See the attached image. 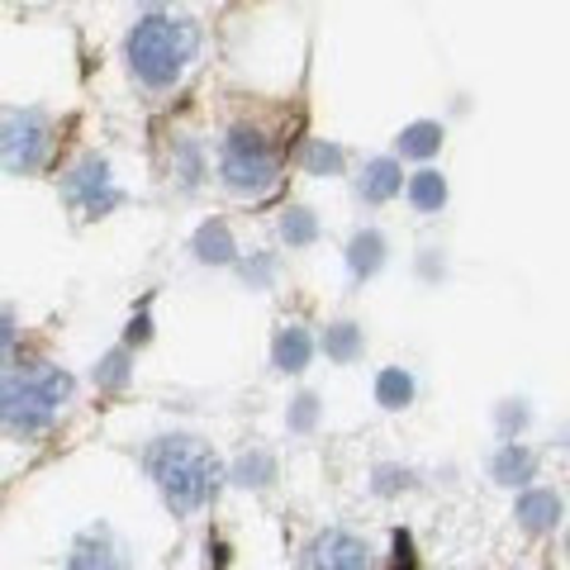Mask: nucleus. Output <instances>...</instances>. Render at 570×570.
<instances>
[{
	"mask_svg": "<svg viewBox=\"0 0 570 570\" xmlns=\"http://www.w3.org/2000/svg\"><path fill=\"white\" fill-rule=\"evenodd\" d=\"M148 475L153 485L163 490V499L171 504V513H195L205 509L224 485V466L200 438H157L148 448Z\"/></svg>",
	"mask_w": 570,
	"mask_h": 570,
	"instance_id": "1",
	"label": "nucleus"
},
{
	"mask_svg": "<svg viewBox=\"0 0 570 570\" xmlns=\"http://www.w3.org/2000/svg\"><path fill=\"white\" fill-rule=\"evenodd\" d=\"M71 400V376L58 366H20L0 376V428L33 438L58 423Z\"/></svg>",
	"mask_w": 570,
	"mask_h": 570,
	"instance_id": "2",
	"label": "nucleus"
},
{
	"mask_svg": "<svg viewBox=\"0 0 570 570\" xmlns=\"http://www.w3.org/2000/svg\"><path fill=\"white\" fill-rule=\"evenodd\" d=\"M195 24L186 20H171V14H148V20H138L129 29V43H124V52H129V67L134 77L142 86H176L181 81V71L190 67L195 58Z\"/></svg>",
	"mask_w": 570,
	"mask_h": 570,
	"instance_id": "3",
	"label": "nucleus"
},
{
	"mask_svg": "<svg viewBox=\"0 0 570 570\" xmlns=\"http://www.w3.org/2000/svg\"><path fill=\"white\" fill-rule=\"evenodd\" d=\"M219 171L224 181L243 190V195H262L281 181V163L257 129H234L224 138V153H219Z\"/></svg>",
	"mask_w": 570,
	"mask_h": 570,
	"instance_id": "4",
	"label": "nucleus"
},
{
	"mask_svg": "<svg viewBox=\"0 0 570 570\" xmlns=\"http://www.w3.org/2000/svg\"><path fill=\"white\" fill-rule=\"evenodd\" d=\"M48 148H52V134H48V119L39 110H20L6 119V134H0V163L10 171H39L48 163Z\"/></svg>",
	"mask_w": 570,
	"mask_h": 570,
	"instance_id": "5",
	"label": "nucleus"
},
{
	"mask_svg": "<svg viewBox=\"0 0 570 570\" xmlns=\"http://www.w3.org/2000/svg\"><path fill=\"white\" fill-rule=\"evenodd\" d=\"M305 570H371V551L362 538L352 532L333 528V532H318L309 557H305Z\"/></svg>",
	"mask_w": 570,
	"mask_h": 570,
	"instance_id": "6",
	"label": "nucleus"
},
{
	"mask_svg": "<svg viewBox=\"0 0 570 570\" xmlns=\"http://www.w3.org/2000/svg\"><path fill=\"white\" fill-rule=\"evenodd\" d=\"M71 200H77L86 214H110L124 205V195L110 181V167H105L100 157H86V163L71 171Z\"/></svg>",
	"mask_w": 570,
	"mask_h": 570,
	"instance_id": "7",
	"label": "nucleus"
},
{
	"mask_svg": "<svg viewBox=\"0 0 570 570\" xmlns=\"http://www.w3.org/2000/svg\"><path fill=\"white\" fill-rule=\"evenodd\" d=\"M67 570H129V557H124V547L115 542L110 528H91L71 542Z\"/></svg>",
	"mask_w": 570,
	"mask_h": 570,
	"instance_id": "8",
	"label": "nucleus"
},
{
	"mask_svg": "<svg viewBox=\"0 0 570 570\" xmlns=\"http://www.w3.org/2000/svg\"><path fill=\"white\" fill-rule=\"evenodd\" d=\"M400 186H404L400 163H390V157H376V163H366V171H362V200H366V205L395 200Z\"/></svg>",
	"mask_w": 570,
	"mask_h": 570,
	"instance_id": "9",
	"label": "nucleus"
},
{
	"mask_svg": "<svg viewBox=\"0 0 570 570\" xmlns=\"http://www.w3.org/2000/svg\"><path fill=\"white\" fill-rule=\"evenodd\" d=\"M519 523L528 532H547V528H557L561 523V499L551 494V490H528L519 499Z\"/></svg>",
	"mask_w": 570,
	"mask_h": 570,
	"instance_id": "10",
	"label": "nucleus"
},
{
	"mask_svg": "<svg viewBox=\"0 0 570 570\" xmlns=\"http://www.w3.org/2000/svg\"><path fill=\"white\" fill-rule=\"evenodd\" d=\"M532 471H538V456H532L523 442H504L494 456V480L499 485H528Z\"/></svg>",
	"mask_w": 570,
	"mask_h": 570,
	"instance_id": "11",
	"label": "nucleus"
},
{
	"mask_svg": "<svg viewBox=\"0 0 570 570\" xmlns=\"http://www.w3.org/2000/svg\"><path fill=\"white\" fill-rule=\"evenodd\" d=\"M309 356H314V337L305 333V328H285V333H276V347H272V362H276V371H305L309 366Z\"/></svg>",
	"mask_w": 570,
	"mask_h": 570,
	"instance_id": "12",
	"label": "nucleus"
},
{
	"mask_svg": "<svg viewBox=\"0 0 570 570\" xmlns=\"http://www.w3.org/2000/svg\"><path fill=\"white\" fill-rule=\"evenodd\" d=\"M195 257L209 262V266H228L238 253H234V234L224 228V219H209L200 234H195Z\"/></svg>",
	"mask_w": 570,
	"mask_h": 570,
	"instance_id": "13",
	"label": "nucleus"
},
{
	"mask_svg": "<svg viewBox=\"0 0 570 570\" xmlns=\"http://www.w3.org/2000/svg\"><path fill=\"white\" fill-rule=\"evenodd\" d=\"M381 262H385V238L376 234V228H366V234H356L352 247H347V266H352V276H376L381 272Z\"/></svg>",
	"mask_w": 570,
	"mask_h": 570,
	"instance_id": "14",
	"label": "nucleus"
},
{
	"mask_svg": "<svg viewBox=\"0 0 570 570\" xmlns=\"http://www.w3.org/2000/svg\"><path fill=\"white\" fill-rule=\"evenodd\" d=\"M395 148H400V157H419V163H423V157H433L442 148V124H428V119L409 124Z\"/></svg>",
	"mask_w": 570,
	"mask_h": 570,
	"instance_id": "15",
	"label": "nucleus"
},
{
	"mask_svg": "<svg viewBox=\"0 0 570 570\" xmlns=\"http://www.w3.org/2000/svg\"><path fill=\"white\" fill-rule=\"evenodd\" d=\"M409 200H414L419 214H438L448 205V181H442V171H419L414 181H409Z\"/></svg>",
	"mask_w": 570,
	"mask_h": 570,
	"instance_id": "16",
	"label": "nucleus"
},
{
	"mask_svg": "<svg viewBox=\"0 0 570 570\" xmlns=\"http://www.w3.org/2000/svg\"><path fill=\"white\" fill-rule=\"evenodd\" d=\"M376 400H381V409H404L409 400H414V376L400 371V366L381 371L376 376Z\"/></svg>",
	"mask_w": 570,
	"mask_h": 570,
	"instance_id": "17",
	"label": "nucleus"
},
{
	"mask_svg": "<svg viewBox=\"0 0 570 570\" xmlns=\"http://www.w3.org/2000/svg\"><path fill=\"white\" fill-rule=\"evenodd\" d=\"M324 352L333 356V362H356V356H362V328L356 324H333L324 333Z\"/></svg>",
	"mask_w": 570,
	"mask_h": 570,
	"instance_id": "18",
	"label": "nucleus"
},
{
	"mask_svg": "<svg viewBox=\"0 0 570 570\" xmlns=\"http://www.w3.org/2000/svg\"><path fill=\"white\" fill-rule=\"evenodd\" d=\"M281 238H285V247H309V243L318 238L314 214H309V209H285V219H281Z\"/></svg>",
	"mask_w": 570,
	"mask_h": 570,
	"instance_id": "19",
	"label": "nucleus"
},
{
	"mask_svg": "<svg viewBox=\"0 0 570 570\" xmlns=\"http://www.w3.org/2000/svg\"><path fill=\"white\" fill-rule=\"evenodd\" d=\"M272 475H276V456H272V452H253V456H243V461H238V471H234L238 485H253V490L272 485Z\"/></svg>",
	"mask_w": 570,
	"mask_h": 570,
	"instance_id": "20",
	"label": "nucleus"
},
{
	"mask_svg": "<svg viewBox=\"0 0 570 570\" xmlns=\"http://www.w3.org/2000/svg\"><path fill=\"white\" fill-rule=\"evenodd\" d=\"M305 167H309L314 176H333L337 167H343V148H337V142H309Z\"/></svg>",
	"mask_w": 570,
	"mask_h": 570,
	"instance_id": "21",
	"label": "nucleus"
},
{
	"mask_svg": "<svg viewBox=\"0 0 570 570\" xmlns=\"http://www.w3.org/2000/svg\"><path fill=\"white\" fill-rule=\"evenodd\" d=\"M390 570H419V551L409 532H395V557H390Z\"/></svg>",
	"mask_w": 570,
	"mask_h": 570,
	"instance_id": "22",
	"label": "nucleus"
},
{
	"mask_svg": "<svg viewBox=\"0 0 570 570\" xmlns=\"http://www.w3.org/2000/svg\"><path fill=\"white\" fill-rule=\"evenodd\" d=\"M124 371H129V356H124V352H110V356H105V366H100V385H119V381H124Z\"/></svg>",
	"mask_w": 570,
	"mask_h": 570,
	"instance_id": "23",
	"label": "nucleus"
},
{
	"mask_svg": "<svg viewBox=\"0 0 570 570\" xmlns=\"http://www.w3.org/2000/svg\"><path fill=\"white\" fill-rule=\"evenodd\" d=\"M10 352H14V318L0 309V362H10Z\"/></svg>",
	"mask_w": 570,
	"mask_h": 570,
	"instance_id": "24",
	"label": "nucleus"
},
{
	"mask_svg": "<svg viewBox=\"0 0 570 570\" xmlns=\"http://www.w3.org/2000/svg\"><path fill=\"white\" fill-rule=\"evenodd\" d=\"M314 409H318V404H314V395H299L291 423H295V428H309V423H314Z\"/></svg>",
	"mask_w": 570,
	"mask_h": 570,
	"instance_id": "25",
	"label": "nucleus"
},
{
	"mask_svg": "<svg viewBox=\"0 0 570 570\" xmlns=\"http://www.w3.org/2000/svg\"><path fill=\"white\" fill-rule=\"evenodd\" d=\"M142 337H148V309H142L134 324H129V343H142Z\"/></svg>",
	"mask_w": 570,
	"mask_h": 570,
	"instance_id": "26",
	"label": "nucleus"
}]
</instances>
